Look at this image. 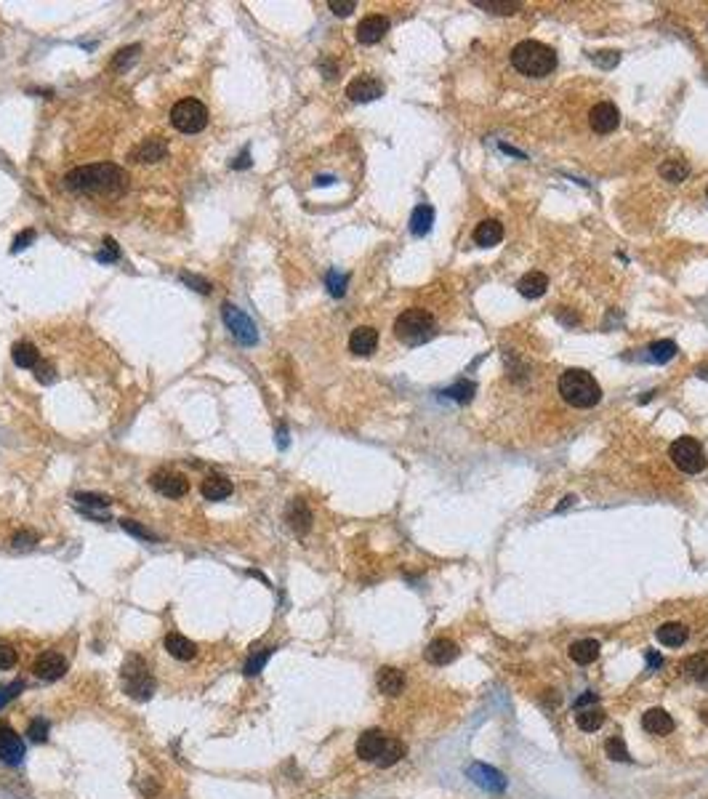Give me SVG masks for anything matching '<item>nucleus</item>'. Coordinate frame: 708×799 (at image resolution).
Returning <instances> with one entry per match:
<instances>
[{
  "mask_svg": "<svg viewBox=\"0 0 708 799\" xmlns=\"http://www.w3.org/2000/svg\"><path fill=\"white\" fill-rule=\"evenodd\" d=\"M67 190L85 194H115L128 187V173L115 163H97V166H80L64 176Z\"/></svg>",
  "mask_w": 708,
  "mask_h": 799,
  "instance_id": "1",
  "label": "nucleus"
},
{
  "mask_svg": "<svg viewBox=\"0 0 708 799\" xmlns=\"http://www.w3.org/2000/svg\"><path fill=\"white\" fill-rule=\"evenodd\" d=\"M557 389H559L564 402L573 405V408H594L602 397V389L594 381V376L588 371H580V368L564 371L557 381Z\"/></svg>",
  "mask_w": 708,
  "mask_h": 799,
  "instance_id": "2",
  "label": "nucleus"
},
{
  "mask_svg": "<svg viewBox=\"0 0 708 799\" xmlns=\"http://www.w3.org/2000/svg\"><path fill=\"white\" fill-rule=\"evenodd\" d=\"M511 64L516 73L528 75V78H543L554 73L557 67V54L540 40H522L511 49Z\"/></svg>",
  "mask_w": 708,
  "mask_h": 799,
  "instance_id": "3",
  "label": "nucleus"
},
{
  "mask_svg": "<svg viewBox=\"0 0 708 799\" xmlns=\"http://www.w3.org/2000/svg\"><path fill=\"white\" fill-rule=\"evenodd\" d=\"M395 336L405 347H421L426 341H432L434 336V317L429 309H421V306H413V309H405L402 315L395 320Z\"/></svg>",
  "mask_w": 708,
  "mask_h": 799,
  "instance_id": "4",
  "label": "nucleus"
},
{
  "mask_svg": "<svg viewBox=\"0 0 708 799\" xmlns=\"http://www.w3.org/2000/svg\"><path fill=\"white\" fill-rule=\"evenodd\" d=\"M123 690L131 695L133 701H147L155 693V677L149 671V666L142 655H128L123 664Z\"/></svg>",
  "mask_w": 708,
  "mask_h": 799,
  "instance_id": "5",
  "label": "nucleus"
},
{
  "mask_svg": "<svg viewBox=\"0 0 708 799\" xmlns=\"http://www.w3.org/2000/svg\"><path fill=\"white\" fill-rule=\"evenodd\" d=\"M170 123L181 133H200L208 125V109L197 99H181L170 109Z\"/></svg>",
  "mask_w": 708,
  "mask_h": 799,
  "instance_id": "6",
  "label": "nucleus"
},
{
  "mask_svg": "<svg viewBox=\"0 0 708 799\" xmlns=\"http://www.w3.org/2000/svg\"><path fill=\"white\" fill-rule=\"evenodd\" d=\"M671 461L676 464V469H682L687 474H697L706 469V453L700 448L695 437H679L671 442V450H669Z\"/></svg>",
  "mask_w": 708,
  "mask_h": 799,
  "instance_id": "7",
  "label": "nucleus"
},
{
  "mask_svg": "<svg viewBox=\"0 0 708 799\" xmlns=\"http://www.w3.org/2000/svg\"><path fill=\"white\" fill-rule=\"evenodd\" d=\"M221 320H224V326L229 328L232 339L237 341V344H242V347L259 344V328H256V323H253L242 309H237L235 304H229V302L221 304Z\"/></svg>",
  "mask_w": 708,
  "mask_h": 799,
  "instance_id": "8",
  "label": "nucleus"
},
{
  "mask_svg": "<svg viewBox=\"0 0 708 799\" xmlns=\"http://www.w3.org/2000/svg\"><path fill=\"white\" fill-rule=\"evenodd\" d=\"M149 483H152V488H155L160 496L181 498L190 493V480H187L184 474L168 472V469H157Z\"/></svg>",
  "mask_w": 708,
  "mask_h": 799,
  "instance_id": "9",
  "label": "nucleus"
},
{
  "mask_svg": "<svg viewBox=\"0 0 708 799\" xmlns=\"http://www.w3.org/2000/svg\"><path fill=\"white\" fill-rule=\"evenodd\" d=\"M347 97L352 101H360V104L375 101V99L384 97V83L378 78H371V75H360L347 85Z\"/></svg>",
  "mask_w": 708,
  "mask_h": 799,
  "instance_id": "10",
  "label": "nucleus"
},
{
  "mask_svg": "<svg viewBox=\"0 0 708 799\" xmlns=\"http://www.w3.org/2000/svg\"><path fill=\"white\" fill-rule=\"evenodd\" d=\"M285 522H288V528L296 535H306V533L312 531V509L306 507V501L304 498H290L288 507H285Z\"/></svg>",
  "mask_w": 708,
  "mask_h": 799,
  "instance_id": "11",
  "label": "nucleus"
},
{
  "mask_svg": "<svg viewBox=\"0 0 708 799\" xmlns=\"http://www.w3.org/2000/svg\"><path fill=\"white\" fill-rule=\"evenodd\" d=\"M588 123H591V128L597 133H612L618 128V123H621V112L610 101H600L588 112Z\"/></svg>",
  "mask_w": 708,
  "mask_h": 799,
  "instance_id": "12",
  "label": "nucleus"
},
{
  "mask_svg": "<svg viewBox=\"0 0 708 799\" xmlns=\"http://www.w3.org/2000/svg\"><path fill=\"white\" fill-rule=\"evenodd\" d=\"M67 671V658L59 653V650H46V653L37 655L35 661V674L46 682H54V679H61Z\"/></svg>",
  "mask_w": 708,
  "mask_h": 799,
  "instance_id": "13",
  "label": "nucleus"
},
{
  "mask_svg": "<svg viewBox=\"0 0 708 799\" xmlns=\"http://www.w3.org/2000/svg\"><path fill=\"white\" fill-rule=\"evenodd\" d=\"M0 760L6 764H19L25 760V743L8 725H0Z\"/></svg>",
  "mask_w": 708,
  "mask_h": 799,
  "instance_id": "14",
  "label": "nucleus"
},
{
  "mask_svg": "<svg viewBox=\"0 0 708 799\" xmlns=\"http://www.w3.org/2000/svg\"><path fill=\"white\" fill-rule=\"evenodd\" d=\"M468 778L477 783V786L487 788V791H504L506 788V778L504 773H498L495 767H490V764H482V762H474L468 764Z\"/></svg>",
  "mask_w": 708,
  "mask_h": 799,
  "instance_id": "15",
  "label": "nucleus"
},
{
  "mask_svg": "<svg viewBox=\"0 0 708 799\" xmlns=\"http://www.w3.org/2000/svg\"><path fill=\"white\" fill-rule=\"evenodd\" d=\"M386 32H389V19L381 16V13H371V16H365L360 25H357V40H360L362 46L378 43Z\"/></svg>",
  "mask_w": 708,
  "mask_h": 799,
  "instance_id": "16",
  "label": "nucleus"
},
{
  "mask_svg": "<svg viewBox=\"0 0 708 799\" xmlns=\"http://www.w3.org/2000/svg\"><path fill=\"white\" fill-rule=\"evenodd\" d=\"M458 653H461V650H458L456 642L440 637V640H432L429 645H426L423 658H426L432 666H447V664H453V661H456Z\"/></svg>",
  "mask_w": 708,
  "mask_h": 799,
  "instance_id": "17",
  "label": "nucleus"
},
{
  "mask_svg": "<svg viewBox=\"0 0 708 799\" xmlns=\"http://www.w3.org/2000/svg\"><path fill=\"white\" fill-rule=\"evenodd\" d=\"M166 158H168V142L160 139V136L144 139L139 147H133L131 152V160H136V163H160Z\"/></svg>",
  "mask_w": 708,
  "mask_h": 799,
  "instance_id": "18",
  "label": "nucleus"
},
{
  "mask_svg": "<svg viewBox=\"0 0 708 799\" xmlns=\"http://www.w3.org/2000/svg\"><path fill=\"white\" fill-rule=\"evenodd\" d=\"M386 746V736L381 730H365L357 738V757L362 762H378L381 751Z\"/></svg>",
  "mask_w": 708,
  "mask_h": 799,
  "instance_id": "19",
  "label": "nucleus"
},
{
  "mask_svg": "<svg viewBox=\"0 0 708 799\" xmlns=\"http://www.w3.org/2000/svg\"><path fill=\"white\" fill-rule=\"evenodd\" d=\"M375 347H378V330H375V328L360 326L352 330V336H349V349H352V354L368 357V354L375 352Z\"/></svg>",
  "mask_w": 708,
  "mask_h": 799,
  "instance_id": "20",
  "label": "nucleus"
},
{
  "mask_svg": "<svg viewBox=\"0 0 708 799\" xmlns=\"http://www.w3.org/2000/svg\"><path fill=\"white\" fill-rule=\"evenodd\" d=\"M375 685H378V690L384 693V695H399V693L405 690L408 679H405V674H402L399 669H395V666H384V669H378V674H375Z\"/></svg>",
  "mask_w": 708,
  "mask_h": 799,
  "instance_id": "21",
  "label": "nucleus"
},
{
  "mask_svg": "<svg viewBox=\"0 0 708 799\" xmlns=\"http://www.w3.org/2000/svg\"><path fill=\"white\" fill-rule=\"evenodd\" d=\"M163 648H166V650H168V655H173L176 661H192L194 655H197V645H194L192 640H187L184 634H176V631L166 634V640H163Z\"/></svg>",
  "mask_w": 708,
  "mask_h": 799,
  "instance_id": "22",
  "label": "nucleus"
},
{
  "mask_svg": "<svg viewBox=\"0 0 708 799\" xmlns=\"http://www.w3.org/2000/svg\"><path fill=\"white\" fill-rule=\"evenodd\" d=\"M501 240H504V224H501V221H495V218H485V221L477 224V230H474V242H477L480 248H492V245H498Z\"/></svg>",
  "mask_w": 708,
  "mask_h": 799,
  "instance_id": "23",
  "label": "nucleus"
},
{
  "mask_svg": "<svg viewBox=\"0 0 708 799\" xmlns=\"http://www.w3.org/2000/svg\"><path fill=\"white\" fill-rule=\"evenodd\" d=\"M642 727L652 736H666L673 730V717L666 709H650L642 714Z\"/></svg>",
  "mask_w": 708,
  "mask_h": 799,
  "instance_id": "24",
  "label": "nucleus"
},
{
  "mask_svg": "<svg viewBox=\"0 0 708 799\" xmlns=\"http://www.w3.org/2000/svg\"><path fill=\"white\" fill-rule=\"evenodd\" d=\"M546 288H549V278H546L543 272H538V269H533V272H528V275H522L519 283H516V291L522 293L525 299H538V296L546 293Z\"/></svg>",
  "mask_w": 708,
  "mask_h": 799,
  "instance_id": "25",
  "label": "nucleus"
},
{
  "mask_svg": "<svg viewBox=\"0 0 708 799\" xmlns=\"http://www.w3.org/2000/svg\"><path fill=\"white\" fill-rule=\"evenodd\" d=\"M432 224H434V208L432 206L421 203V206L413 208V213H410V232H413L416 237L429 235V232H432Z\"/></svg>",
  "mask_w": 708,
  "mask_h": 799,
  "instance_id": "26",
  "label": "nucleus"
},
{
  "mask_svg": "<svg viewBox=\"0 0 708 799\" xmlns=\"http://www.w3.org/2000/svg\"><path fill=\"white\" fill-rule=\"evenodd\" d=\"M200 490H203L205 501H224L227 496H232V483L227 477H221V474H211V477L203 480Z\"/></svg>",
  "mask_w": 708,
  "mask_h": 799,
  "instance_id": "27",
  "label": "nucleus"
},
{
  "mask_svg": "<svg viewBox=\"0 0 708 799\" xmlns=\"http://www.w3.org/2000/svg\"><path fill=\"white\" fill-rule=\"evenodd\" d=\"M570 658L580 666L594 664L600 658V642L597 640H578L570 645Z\"/></svg>",
  "mask_w": 708,
  "mask_h": 799,
  "instance_id": "28",
  "label": "nucleus"
},
{
  "mask_svg": "<svg viewBox=\"0 0 708 799\" xmlns=\"http://www.w3.org/2000/svg\"><path fill=\"white\" fill-rule=\"evenodd\" d=\"M655 634H658V642H663L666 648H682L684 642H687V637H690L687 626L676 624V621L658 626V631H655Z\"/></svg>",
  "mask_w": 708,
  "mask_h": 799,
  "instance_id": "29",
  "label": "nucleus"
},
{
  "mask_svg": "<svg viewBox=\"0 0 708 799\" xmlns=\"http://www.w3.org/2000/svg\"><path fill=\"white\" fill-rule=\"evenodd\" d=\"M11 357L19 368H35L40 363V352L32 341H16L11 347Z\"/></svg>",
  "mask_w": 708,
  "mask_h": 799,
  "instance_id": "30",
  "label": "nucleus"
},
{
  "mask_svg": "<svg viewBox=\"0 0 708 799\" xmlns=\"http://www.w3.org/2000/svg\"><path fill=\"white\" fill-rule=\"evenodd\" d=\"M676 352H679V347H676L673 341H669V339L652 341V344L647 347V360H650V363L666 365L669 360H673V357H676Z\"/></svg>",
  "mask_w": 708,
  "mask_h": 799,
  "instance_id": "31",
  "label": "nucleus"
},
{
  "mask_svg": "<svg viewBox=\"0 0 708 799\" xmlns=\"http://www.w3.org/2000/svg\"><path fill=\"white\" fill-rule=\"evenodd\" d=\"M658 173L663 176V179H666V182L679 184V182H684V179L690 176V166H687L684 160H666V163H663V166L658 168Z\"/></svg>",
  "mask_w": 708,
  "mask_h": 799,
  "instance_id": "32",
  "label": "nucleus"
},
{
  "mask_svg": "<svg viewBox=\"0 0 708 799\" xmlns=\"http://www.w3.org/2000/svg\"><path fill=\"white\" fill-rule=\"evenodd\" d=\"M474 6L487 13H498V16H509L522 8V3H514V0H474Z\"/></svg>",
  "mask_w": 708,
  "mask_h": 799,
  "instance_id": "33",
  "label": "nucleus"
},
{
  "mask_svg": "<svg viewBox=\"0 0 708 799\" xmlns=\"http://www.w3.org/2000/svg\"><path fill=\"white\" fill-rule=\"evenodd\" d=\"M402 757H405V743L397 738H386V746L375 764H378V767H392V764H397Z\"/></svg>",
  "mask_w": 708,
  "mask_h": 799,
  "instance_id": "34",
  "label": "nucleus"
},
{
  "mask_svg": "<svg viewBox=\"0 0 708 799\" xmlns=\"http://www.w3.org/2000/svg\"><path fill=\"white\" fill-rule=\"evenodd\" d=\"M604 719H607V714L602 712V709H580L576 717V722L580 730H586V733H594V730H600L602 725H604Z\"/></svg>",
  "mask_w": 708,
  "mask_h": 799,
  "instance_id": "35",
  "label": "nucleus"
},
{
  "mask_svg": "<svg viewBox=\"0 0 708 799\" xmlns=\"http://www.w3.org/2000/svg\"><path fill=\"white\" fill-rule=\"evenodd\" d=\"M445 395L450 400H456V402H461V405H466V402H471L474 395H477V384L468 381V378H461V381H456L450 389H445Z\"/></svg>",
  "mask_w": 708,
  "mask_h": 799,
  "instance_id": "36",
  "label": "nucleus"
},
{
  "mask_svg": "<svg viewBox=\"0 0 708 799\" xmlns=\"http://www.w3.org/2000/svg\"><path fill=\"white\" fill-rule=\"evenodd\" d=\"M684 674L695 682H708V655H693L684 664Z\"/></svg>",
  "mask_w": 708,
  "mask_h": 799,
  "instance_id": "37",
  "label": "nucleus"
},
{
  "mask_svg": "<svg viewBox=\"0 0 708 799\" xmlns=\"http://www.w3.org/2000/svg\"><path fill=\"white\" fill-rule=\"evenodd\" d=\"M347 283H349V275L338 272V269H330V272L325 275V285H328L330 296H336V299H341V296L347 293Z\"/></svg>",
  "mask_w": 708,
  "mask_h": 799,
  "instance_id": "38",
  "label": "nucleus"
},
{
  "mask_svg": "<svg viewBox=\"0 0 708 799\" xmlns=\"http://www.w3.org/2000/svg\"><path fill=\"white\" fill-rule=\"evenodd\" d=\"M120 528L125 533H131L133 538H142V541H155V544L160 541L155 533L149 531V528H144L142 522H136V520H120Z\"/></svg>",
  "mask_w": 708,
  "mask_h": 799,
  "instance_id": "39",
  "label": "nucleus"
},
{
  "mask_svg": "<svg viewBox=\"0 0 708 799\" xmlns=\"http://www.w3.org/2000/svg\"><path fill=\"white\" fill-rule=\"evenodd\" d=\"M604 751H607V757H610L612 762H631V757H628V749H626L623 738H610L607 743H604Z\"/></svg>",
  "mask_w": 708,
  "mask_h": 799,
  "instance_id": "40",
  "label": "nucleus"
},
{
  "mask_svg": "<svg viewBox=\"0 0 708 799\" xmlns=\"http://www.w3.org/2000/svg\"><path fill=\"white\" fill-rule=\"evenodd\" d=\"M272 653H275V648H264V650L253 653L251 658H248V664H245V674H248V677L259 674V671H261V669L266 666V661L272 658Z\"/></svg>",
  "mask_w": 708,
  "mask_h": 799,
  "instance_id": "41",
  "label": "nucleus"
},
{
  "mask_svg": "<svg viewBox=\"0 0 708 799\" xmlns=\"http://www.w3.org/2000/svg\"><path fill=\"white\" fill-rule=\"evenodd\" d=\"M139 51H142V46H139V43H133V46H128V49H120L118 54H115V59H112V70L131 67L133 61H136V56H139Z\"/></svg>",
  "mask_w": 708,
  "mask_h": 799,
  "instance_id": "42",
  "label": "nucleus"
},
{
  "mask_svg": "<svg viewBox=\"0 0 708 799\" xmlns=\"http://www.w3.org/2000/svg\"><path fill=\"white\" fill-rule=\"evenodd\" d=\"M75 501H77L83 509H88V507L107 509L109 504H112V498L109 496H101V493H88V490H85V493H75Z\"/></svg>",
  "mask_w": 708,
  "mask_h": 799,
  "instance_id": "43",
  "label": "nucleus"
},
{
  "mask_svg": "<svg viewBox=\"0 0 708 799\" xmlns=\"http://www.w3.org/2000/svg\"><path fill=\"white\" fill-rule=\"evenodd\" d=\"M120 259V245L112 240V237H104V248L97 254V261L99 264H112V261H118Z\"/></svg>",
  "mask_w": 708,
  "mask_h": 799,
  "instance_id": "44",
  "label": "nucleus"
},
{
  "mask_svg": "<svg viewBox=\"0 0 708 799\" xmlns=\"http://www.w3.org/2000/svg\"><path fill=\"white\" fill-rule=\"evenodd\" d=\"M27 736L35 743H46L49 741V719H32L27 727Z\"/></svg>",
  "mask_w": 708,
  "mask_h": 799,
  "instance_id": "45",
  "label": "nucleus"
},
{
  "mask_svg": "<svg viewBox=\"0 0 708 799\" xmlns=\"http://www.w3.org/2000/svg\"><path fill=\"white\" fill-rule=\"evenodd\" d=\"M179 280L184 283V285H190V288H194L197 293H211L213 291V285L208 283L205 278H200V275H192V272H181Z\"/></svg>",
  "mask_w": 708,
  "mask_h": 799,
  "instance_id": "46",
  "label": "nucleus"
},
{
  "mask_svg": "<svg viewBox=\"0 0 708 799\" xmlns=\"http://www.w3.org/2000/svg\"><path fill=\"white\" fill-rule=\"evenodd\" d=\"M16 661H19V653H16V648H13L11 642L0 640V669L6 671V669H13L16 666Z\"/></svg>",
  "mask_w": 708,
  "mask_h": 799,
  "instance_id": "47",
  "label": "nucleus"
},
{
  "mask_svg": "<svg viewBox=\"0 0 708 799\" xmlns=\"http://www.w3.org/2000/svg\"><path fill=\"white\" fill-rule=\"evenodd\" d=\"M35 544H37V533L35 531H19V533H13V538H11L13 549H22V552L32 549Z\"/></svg>",
  "mask_w": 708,
  "mask_h": 799,
  "instance_id": "48",
  "label": "nucleus"
},
{
  "mask_svg": "<svg viewBox=\"0 0 708 799\" xmlns=\"http://www.w3.org/2000/svg\"><path fill=\"white\" fill-rule=\"evenodd\" d=\"M618 51H600V54H591V61L597 64V67H602V70H612L615 64H618Z\"/></svg>",
  "mask_w": 708,
  "mask_h": 799,
  "instance_id": "49",
  "label": "nucleus"
},
{
  "mask_svg": "<svg viewBox=\"0 0 708 799\" xmlns=\"http://www.w3.org/2000/svg\"><path fill=\"white\" fill-rule=\"evenodd\" d=\"M35 378L40 381V384H54V365L46 363V360H40V363L35 365Z\"/></svg>",
  "mask_w": 708,
  "mask_h": 799,
  "instance_id": "50",
  "label": "nucleus"
},
{
  "mask_svg": "<svg viewBox=\"0 0 708 799\" xmlns=\"http://www.w3.org/2000/svg\"><path fill=\"white\" fill-rule=\"evenodd\" d=\"M22 693V682H11V685H0V709L8 701H13Z\"/></svg>",
  "mask_w": 708,
  "mask_h": 799,
  "instance_id": "51",
  "label": "nucleus"
},
{
  "mask_svg": "<svg viewBox=\"0 0 708 799\" xmlns=\"http://www.w3.org/2000/svg\"><path fill=\"white\" fill-rule=\"evenodd\" d=\"M328 8L336 13V16H349V13L357 8V3H354V0H330Z\"/></svg>",
  "mask_w": 708,
  "mask_h": 799,
  "instance_id": "52",
  "label": "nucleus"
},
{
  "mask_svg": "<svg viewBox=\"0 0 708 799\" xmlns=\"http://www.w3.org/2000/svg\"><path fill=\"white\" fill-rule=\"evenodd\" d=\"M35 230H25L22 235H16V240H13L11 245V254H19V251H25V248H30V242H35Z\"/></svg>",
  "mask_w": 708,
  "mask_h": 799,
  "instance_id": "53",
  "label": "nucleus"
},
{
  "mask_svg": "<svg viewBox=\"0 0 708 799\" xmlns=\"http://www.w3.org/2000/svg\"><path fill=\"white\" fill-rule=\"evenodd\" d=\"M232 168H235V171H245V168H251V152H248V147L242 149V152H240V155H237V158L232 160Z\"/></svg>",
  "mask_w": 708,
  "mask_h": 799,
  "instance_id": "54",
  "label": "nucleus"
},
{
  "mask_svg": "<svg viewBox=\"0 0 708 799\" xmlns=\"http://www.w3.org/2000/svg\"><path fill=\"white\" fill-rule=\"evenodd\" d=\"M597 701H600V695H597V693H583V695L576 701V709L580 712V709H586V706H591V703H597Z\"/></svg>",
  "mask_w": 708,
  "mask_h": 799,
  "instance_id": "55",
  "label": "nucleus"
},
{
  "mask_svg": "<svg viewBox=\"0 0 708 799\" xmlns=\"http://www.w3.org/2000/svg\"><path fill=\"white\" fill-rule=\"evenodd\" d=\"M317 67H320V70L325 73V78H336V75H338V67L330 59H320V61H317Z\"/></svg>",
  "mask_w": 708,
  "mask_h": 799,
  "instance_id": "56",
  "label": "nucleus"
},
{
  "mask_svg": "<svg viewBox=\"0 0 708 799\" xmlns=\"http://www.w3.org/2000/svg\"><path fill=\"white\" fill-rule=\"evenodd\" d=\"M557 320H562L564 326H578V323H580V320H578L573 312H567V309H559V312H557Z\"/></svg>",
  "mask_w": 708,
  "mask_h": 799,
  "instance_id": "57",
  "label": "nucleus"
},
{
  "mask_svg": "<svg viewBox=\"0 0 708 799\" xmlns=\"http://www.w3.org/2000/svg\"><path fill=\"white\" fill-rule=\"evenodd\" d=\"M277 442H280V448H288V429H285V424L277 426Z\"/></svg>",
  "mask_w": 708,
  "mask_h": 799,
  "instance_id": "58",
  "label": "nucleus"
},
{
  "mask_svg": "<svg viewBox=\"0 0 708 799\" xmlns=\"http://www.w3.org/2000/svg\"><path fill=\"white\" fill-rule=\"evenodd\" d=\"M647 664H650V669H658V666L663 664V658H660L655 650H647Z\"/></svg>",
  "mask_w": 708,
  "mask_h": 799,
  "instance_id": "59",
  "label": "nucleus"
},
{
  "mask_svg": "<svg viewBox=\"0 0 708 799\" xmlns=\"http://www.w3.org/2000/svg\"><path fill=\"white\" fill-rule=\"evenodd\" d=\"M700 719H703V722L708 725V706H706V709H700Z\"/></svg>",
  "mask_w": 708,
  "mask_h": 799,
  "instance_id": "60",
  "label": "nucleus"
}]
</instances>
